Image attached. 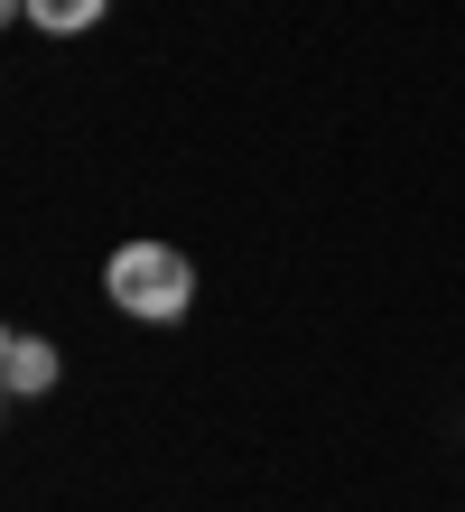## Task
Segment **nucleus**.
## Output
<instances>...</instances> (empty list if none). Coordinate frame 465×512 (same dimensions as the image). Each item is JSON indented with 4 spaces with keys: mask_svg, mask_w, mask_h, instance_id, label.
I'll return each instance as SVG.
<instances>
[{
    "mask_svg": "<svg viewBox=\"0 0 465 512\" xmlns=\"http://www.w3.org/2000/svg\"><path fill=\"white\" fill-rule=\"evenodd\" d=\"M103 289H112L121 317L168 326V317H186V298H196V270H186L177 243H121V252L103 261Z\"/></svg>",
    "mask_w": 465,
    "mask_h": 512,
    "instance_id": "obj_1",
    "label": "nucleus"
},
{
    "mask_svg": "<svg viewBox=\"0 0 465 512\" xmlns=\"http://www.w3.org/2000/svg\"><path fill=\"white\" fill-rule=\"evenodd\" d=\"M56 345L47 336H28V326H10V336H0V382L19 391V401H38V391H56Z\"/></svg>",
    "mask_w": 465,
    "mask_h": 512,
    "instance_id": "obj_2",
    "label": "nucleus"
},
{
    "mask_svg": "<svg viewBox=\"0 0 465 512\" xmlns=\"http://www.w3.org/2000/svg\"><path fill=\"white\" fill-rule=\"evenodd\" d=\"M19 10L38 19L47 38H75V28H93V19H103V0H19Z\"/></svg>",
    "mask_w": 465,
    "mask_h": 512,
    "instance_id": "obj_3",
    "label": "nucleus"
}]
</instances>
